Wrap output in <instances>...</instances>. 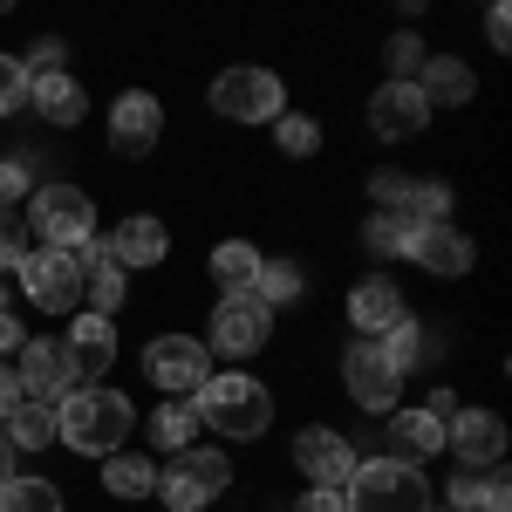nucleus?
Returning <instances> with one entry per match:
<instances>
[{
	"mask_svg": "<svg viewBox=\"0 0 512 512\" xmlns=\"http://www.w3.org/2000/svg\"><path fill=\"white\" fill-rule=\"evenodd\" d=\"M130 424H137L130 396L103 390V383H76V390L55 403V444H69L82 458H117Z\"/></svg>",
	"mask_w": 512,
	"mask_h": 512,
	"instance_id": "obj_1",
	"label": "nucleus"
},
{
	"mask_svg": "<svg viewBox=\"0 0 512 512\" xmlns=\"http://www.w3.org/2000/svg\"><path fill=\"white\" fill-rule=\"evenodd\" d=\"M198 424L219 437H239V444H253V437H267V424H274V396H267V383H253V376H205V390L192 396Z\"/></svg>",
	"mask_w": 512,
	"mask_h": 512,
	"instance_id": "obj_2",
	"label": "nucleus"
},
{
	"mask_svg": "<svg viewBox=\"0 0 512 512\" xmlns=\"http://www.w3.org/2000/svg\"><path fill=\"white\" fill-rule=\"evenodd\" d=\"M342 499H349V512H431V478L396 458H369V465H355Z\"/></svg>",
	"mask_w": 512,
	"mask_h": 512,
	"instance_id": "obj_3",
	"label": "nucleus"
},
{
	"mask_svg": "<svg viewBox=\"0 0 512 512\" xmlns=\"http://www.w3.org/2000/svg\"><path fill=\"white\" fill-rule=\"evenodd\" d=\"M21 219H28V233H35L41 246H55V253H82V246L96 239V205H89L82 185H41L35 205H28Z\"/></svg>",
	"mask_w": 512,
	"mask_h": 512,
	"instance_id": "obj_4",
	"label": "nucleus"
},
{
	"mask_svg": "<svg viewBox=\"0 0 512 512\" xmlns=\"http://www.w3.org/2000/svg\"><path fill=\"white\" fill-rule=\"evenodd\" d=\"M14 274H21V294L35 301L41 315H82V260H76V253L35 246Z\"/></svg>",
	"mask_w": 512,
	"mask_h": 512,
	"instance_id": "obj_5",
	"label": "nucleus"
},
{
	"mask_svg": "<svg viewBox=\"0 0 512 512\" xmlns=\"http://www.w3.org/2000/svg\"><path fill=\"white\" fill-rule=\"evenodd\" d=\"M233 485V465H226V451H178L171 458V472H158V499L171 512H198V506H212L219 492Z\"/></svg>",
	"mask_w": 512,
	"mask_h": 512,
	"instance_id": "obj_6",
	"label": "nucleus"
},
{
	"mask_svg": "<svg viewBox=\"0 0 512 512\" xmlns=\"http://www.w3.org/2000/svg\"><path fill=\"white\" fill-rule=\"evenodd\" d=\"M212 110L226 123H280L287 117V89L274 69H226L212 82Z\"/></svg>",
	"mask_w": 512,
	"mask_h": 512,
	"instance_id": "obj_7",
	"label": "nucleus"
},
{
	"mask_svg": "<svg viewBox=\"0 0 512 512\" xmlns=\"http://www.w3.org/2000/svg\"><path fill=\"white\" fill-rule=\"evenodd\" d=\"M342 383H349V403H355V410L390 417L396 396H403V369L383 355V342H362V335H355L349 355H342Z\"/></svg>",
	"mask_w": 512,
	"mask_h": 512,
	"instance_id": "obj_8",
	"label": "nucleus"
},
{
	"mask_svg": "<svg viewBox=\"0 0 512 512\" xmlns=\"http://www.w3.org/2000/svg\"><path fill=\"white\" fill-rule=\"evenodd\" d=\"M144 376H151L164 396H198L205 376H212V349H205L198 335H158V342L144 349Z\"/></svg>",
	"mask_w": 512,
	"mask_h": 512,
	"instance_id": "obj_9",
	"label": "nucleus"
},
{
	"mask_svg": "<svg viewBox=\"0 0 512 512\" xmlns=\"http://www.w3.org/2000/svg\"><path fill=\"white\" fill-rule=\"evenodd\" d=\"M267 335H274V308H267L260 294H226V301L212 308V342H205V349L260 355V349H267Z\"/></svg>",
	"mask_w": 512,
	"mask_h": 512,
	"instance_id": "obj_10",
	"label": "nucleus"
},
{
	"mask_svg": "<svg viewBox=\"0 0 512 512\" xmlns=\"http://www.w3.org/2000/svg\"><path fill=\"white\" fill-rule=\"evenodd\" d=\"M14 376H21V403H62V396L76 390V369H69V349L62 342H21V355H14Z\"/></svg>",
	"mask_w": 512,
	"mask_h": 512,
	"instance_id": "obj_11",
	"label": "nucleus"
},
{
	"mask_svg": "<svg viewBox=\"0 0 512 512\" xmlns=\"http://www.w3.org/2000/svg\"><path fill=\"white\" fill-rule=\"evenodd\" d=\"M164 137V103L151 89H123L117 110H110V151L117 158H151Z\"/></svg>",
	"mask_w": 512,
	"mask_h": 512,
	"instance_id": "obj_12",
	"label": "nucleus"
},
{
	"mask_svg": "<svg viewBox=\"0 0 512 512\" xmlns=\"http://www.w3.org/2000/svg\"><path fill=\"white\" fill-rule=\"evenodd\" d=\"M444 451H458L465 472H492L506 458V417L499 410H458L444 424Z\"/></svg>",
	"mask_w": 512,
	"mask_h": 512,
	"instance_id": "obj_13",
	"label": "nucleus"
},
{
	"mask_svg": "<svg viewBox=\"0 0 512 512\" xmlns=\"http://www.w3.org/2000/svg\"><path fill=\"white\" fill-rule=\"evenodd\" d=\"M424 123H431V103H424L417 82H383V89L369 96V130H376L383 144H410Z\"/></svg>",
	"mask_w": 512,
	"mask_h": 512,
	"instance_id": "obj_14",
	"label": "nucleus"
},
{
	"mask_svg": "<svg viewBox=\"0 0 512 512\" xmlns=\"http://www.w3.org/2000/svg\"><path fill=\"white\" fill-rule=\"evenodd\" d=\"M294 465H301V478H315V485H349L355 478V451H349L342 431L301 424V437H294Z\"/></svg>",
	"mask_w": 512,
	"mask_h": 512,
	"instance_id": "obj_15",
	"label": "nucleus"
},
{
	"mask_svg": "<svg viewBox=\"0 0 512 512\" xmlns=\"http://www.w3.org/2000/svg\"><path fill=\"white\" fill-rule=\"evenodd\" d=\"M62 349H69L76 383H103V376H110V362H117V321L76 315V321H69V335H62Z\"/></svg>",
	"mask_w": 512,
	"mask_h": 512,
	"instance_id": "obj_16",
	"label": "nucleus"
},
{
	"mask_svg": "<svg viewBox=\"0 0 512 512\" xmlns=\"http://www.w3.org/2000/svg\"><path fill=\"white\" fill-rule=\"evenodd\" d=\"M410 260L424 267V274H437V280H458V274H472V239L458 233L451 219H437V226H417V239H410Z\"/></svg>",
	"mask_w": 512,
	"mask_h": 512,
	"instance_id": "obj_17",
	"label": "nucleus"
},
{
	"mask_svg": "<svg viewBox=\"0 0 512 512\" xmlns=\"http://www.w3.org/2000/svg\"><path fill=\"white\" fill-rule=\"evenodd\" d=\"M164 253H171V233H164L158 212H130L117 226V239H110V260H117L123 274H137V267H158Z\"/></svg>",
	"mask_w": 512,
	"mask_h": 512,
	"instance_id": "obj_18",
	"label": "nucleus"
},
{
	"mask_svg": "<svg viewBox=\"0 0 512 512\" xmlns=\"http://www.w3.org/2000/svg\"><path fill=\"white\" fill-rule=\"evenodd\" d=\"M390 458L396 465H417L424 472V458H437L444 451V424H437L431 410H390Z\"/></svg>",
	"mask_w": 512,
	"mask_h": 512,
	"instance_id": "obj_19",
	"label": "nucleus"
},
{
	"mask_svg": "<svg viewBox=\"0 0 512 512\" xmlns=\"http://www.w3.org/2000/svg\"><path fill=\"white\" fill-rule=\"evenodd\" d=\"M76 260H82V294H89V315L110 321L123 308V267L110 260V246H103V239H89Z\"/></svg>",
	"mask_w": 512,
	"mask_h": 512,
	"instance_id": "obj_20",
	"label": "nucleus"
},
{
	"mask_svg": "<svg viewBox=\"0 0 512 512\" xmlns=\"http://www.w3.org/2000/svg\"><path fill=\"white\" fill-rule=\"evenodd\" d=\"M349 321L362 328V342H383L396 321H403V294H396L390 280H362L349 294Z\"/></svg>",
	"mask_w": 512,
	"mask_h": 512,
	"instance_id": "obj_21",
	"label": "nucleus"
},
{
	"mask_svg": "<svg viewBox=\"0 0 512 512\" xmlns=\"http://www.w3.org/2000/svg\"><path fill=\"white\" fill-rule=\"evenodd\" d=\"M417 89H424V103H472V69L458 62V55H424V69H417Z\"/></svg>",
	"mask_w": 512,
	"mask_h": 512,
	"instance_id": "obj_22",
	"label": "nucleus"
},
{
	"mask_svg": "<svg viewBox=\"0 0 512 512\" xmlns=\"http://www.w3.org/2000/svg\"><path fill=\"white\" fill-rule=\"evenodd\" d=\"M28 96H35V110L55 123V130L82 123V110H89V96H82L76 76H35V82H28Z\"/></svg>",
	"mask_w": 512,
	"mask_h": 512,
	"instance_id": "obj_23",
	"label": "nucleus"
},
{
	"mask_svg": "<svg viewBox=\"0 0 512 512\" xmlns=\"http://www.w3.org/2000/svg\"><path fill=\"white\" fill-rule=\"evenodd\" d=\"M260 260H267V253H260L253 239H219V246H212V280H219L226 294H253Z\"/></svg>",
	"mask_w": 512,
	"mask_h": 512,
	"instance_id": "obj_24",
	"label": "nucleus"
},
{
	"mask_svg": "<svg viewBox=\"0 0 512 512\" xmlns=\"http://www.w3.org/2000/svg\"><path fill=\"white\" fill-rule=\"evenodd\" d=\"M451 512H512L506 472H499V465H492V472H458V485H451Z\"/></svg>",
	"mask_w": 512,
	"mask_h": 512,
	"instance_id": "obj_25",
	"label": "nucleus"
},
{
	"mask_svg": "<svg viewBox=\"0 0 512 512\" xmlns=\"http://www.w3.org/2000/svg\"><path fill=\"white\" fill-rule=\"evenodd\" d=\"M103 492L110 499H144V492H158V465L137 458V451H117V458H103Z\"/></svg>",
	"mask_w": 512,
	"mask_h": 512,
	"instance_id": "obj_26",
	"label": "nucleus"
},
{
	"mask_svg": "<svg viewBox=\"0 0 512 512\" xmlns=\"http://www.w3.org/2000/svg\"><path fill=\"white\" fill-rule=\"evenodd\" d=\"M192 437H198V410L185 403V396H164L158 417H151V444L178 458V451H192Z\"/></svg>",
	"mask_w": 512,
	"mask_h": 512,
	"instance_id": "obj_27",
	"label": "nucleus"
},
{
	"mask_svg": "<svg viewBox=\"0 0 512 512\" xmlns=\"http://www.w3.org/2000/svg\"><path fill=\"white\" fill-rule=\"evenodd\" d=\"M253 294H260L267 308H287V301H301V294H308V274H301V260H260V280H253Z\"/></svg>",
	"mask_w": 512,
	"mask_h": 512,
	"instance_id": "obj_28",
	"label": "nucleus"
},
{
	"mask_svg": "<svg viewBox=\"0 0 512 512\" xmlns=\"http://www.w3.org/2000/svg\"><path fill=\"white\" fill-rule=\"evenodd\" d=\"M410 239H417V219H403V212H376L362 226V246L383 253V260H410Z\"/></svg>",
	"mask_w": 512,
	"mask_h": 512,
	"instance_id": "obj_29",
	"label": "nucleus"
},
{
	"mask_svg": "<svg viewBox=\"0 0 512 512\" xmlns=\"http://www.w3.org/2000/svg\"><path fill=\"white\" fill-rule=\"evenodd\" d=\"M7 444H14V451H48V444H55V410H48V403H21V410L7 417Z\"/></svg>",
	"mask_w": 512,
	"mask_h": 512,
	"instance_id": "obj_30",
	"label": "nucleus"
},
{
	"mask_svg": "<svg viewBox=\"0 0 512 512\" xmlns=\"http://www.w3.org/2000/svg\"><path fill=\"white\" fill-rule=\"evenodd\" d=\"M0 512H62V485H48V478H7L0 485Z\"/></svg>",
	"mask_w": 512,
	"mask_h": 512,
	"instance_id": "obj_31",
	"label": "nucleus"
},
{
	"mask_svg": "<svg viewBox=\"0 0 512 512\" xmlns=\"http://www.w3.org/2000/svg\"><path fill=\"white\" fill-rule=\"evenodd\" d=\"M383 355H390L396 369L410 376V369H417V362L431 355V342H424V328H417V321L403 315V321H396V328H390V335H383Z\"/></svg>",
	"mask_w": 512,
	"mask_h": 512,
	"instance_id": "obj_32",
	"label": "nucleus"
},
{
	"mask_svg": "<svg viewBox=\"0 0 512 512\" xmlns=\"http://www.w3.org/2000/svg\"><path fill=\"white\" fill-rule=\"evenodd\" d=\"M28 253H35V233H28V219H21V212H0V274H14Z\"/></svg>",
	"mask_w": 512,
	"mask_h": 512,
	"instance_id": "obj_33",
	"label": "nucleus"
},
{
	"mask_svg": "<svg viewBox=\"0 0 512 512\" xmlns=\"http://www.w3.org/2000/svg\"><path fill=\"white\" fill-rule=\"evenodd\" d=\"M280 151H287V158H315L321 151V123L315 117H280Z\"/></svg>",
	"mask_w": 512,
	"mask_h": 512,
	"instance_id": "obj_34",
	"label": "nucleus"
},
{
	"mask_svg": "<svg viewBox=\"0 0 512 512\" xmlns=\"http://www.w3.org/2000/svg\"><path fill=\"white\" fill-rule=\"evenodd\" d=\"M28 103V62L21 55H0V117H14Z\"/></svg>",
	"mask_w": 512,
	"mask_h": 512,
	"instance_id": "obj_35",
	"label": "nucleus"
},
{
	"mask_svg": "<svg viewBox=\"0 0 512 512\" xmlns=\"http://www.w3.org/2000/svg\"><path fill=\"white\" fill-rule=\"evenodd\" d=\"M390 69H396V82H417V69H424V41L417 35H390Z\"/></svg>",
	"mask_w": 512,
	"mask_h": 512,
	"instance_id": "obj_36",
	"label": "nucleus"
},
{
	"mask_svg": "<svg viewBox=\"0 0 512 512\" xmlns=\"http://www.w3.org/2000/svg\"><path fill=\"white\" fill-rule=\"evenodd\" d=\"M21 192H28V158H0V212H14Z\"/></svg>",
	"mask_w": 512,
	"mask_h": 512,
	"instance_id": "obj_37",
	"label": "nucleus"
},
{
	"mask_svg": "<svg viewBox=\"0 0 512 512\" xmlns=\"http://www.w3.org/2000/svg\"><path fill=\"white\" fill-rule=\"evenodd\" d=\"M28 55H35V76H62V35H41ZM35 76H28V82H35Z\"/></svg>",
	"mask_w": 512,
	"mask_h": 512,
	"instance_id": "obj_38",
	"label": "nucleus"
},
{
	"mask_svg": "<svg viewBox=\"0 0 512 512\" xmlns=\"http://www.w3.org/2000/svg\"><path fill=\"white\" fill-rule=\"evenodd\" d=\"M294 512H349V499H342V485H315V492H301Z\"/></svg>",
	"mask_w": 512,
	"mask_h": 512,
	"instance_id": "obj_39",
	"label": "nucleus"
},
{
	"mask_svg": "<svg viewBox=\"0 0 512 512\" xmlns=\"http://www.w3.org/2000/svg\"><path fill=\"white\" fill-rule=\"evenodd\" d=\"M485 41H492L499 55L512 48V14H506V7H492V14H485Z\"/></svg>",
	"mask_w": 512,
	"mask_h": 512,
	"instance_id": "obj_40",
	"label": "nucleus"
},
{
	"mask_svg": "<svg viewBox=\"0 0 512 512\" xmlns=\"http://www.w3.org/2000/svg\"><path fill=\"white\" fill-rule=\"evenodd\" d=\"M14 410H21V376L0 362V417H14Z\"/></svg>",
	"mask_w": 512,
	"mask_h": 512,
	"instance_id": "obj_41",
	"label": "nucleus"
},
{
	"mask_svg": "<svg viewBox=\"0 0 512 512\" xmlns=\"http://www.w3.org/2000/svg\"><path fill=\"white\" fill-rule=\"evenodd\" d=\"M21 342H28V335H21V321L0 315V355H21Z\"/></svg>",
	"mask_w": 512,
	"mask_h": 512,
	"instance_id": "obj_42",
	"label": "nucleus"
},
{
	"mask_svg": "<svg viewBox=\"0 0 512 512\" xmlns=\"http://www.w3.org/2000/svg\"><path fill=\"white\" fill-rule=\"evenodd\" d=\"M424 410H431L437 424H451V417H458V396H451V390H431V403H424Z\"/></svg>",
	"mask_w": 512,
	"mask_h": 512,
	"instance_id": "obj_43",
	"label": "nucleus"
},
{
	"mask_svg": "<svg viewBox=\"0 0 512 512\" xmlns=\"http://www.w3.org/2000/svg\"><path fill=\"white\" fill-rule=\"evenodd\" d=\"M14 478V444H7V431H0V485Z\"/></svg>",
	"mask_w": 512,
	"mask_h": 512,
	"instance_id": "obj_44",
	"label": "nucleus"
},
{
	"mask_svg": "<svg viewBox=\"0 0 512 512\" xmlns=\"http://www.w3.org/2000/svg\"><path fill=\"white\" fill-rule=\"evenodd\" d=\"M0 315H7V287H0Z\"/></svg>",
	"mask_w": 512,
	"mask_h": 512,
	"instance_id": "obj_45",
	"label": "nucleus"
},
{
	"mask_svg": "<svg viewBox=\"0 0 512 512\" xmlns=\"http://www.w3.org/2000/svg\"><path fill=\"white\" fill-rule=\"evenodd\" d=\"M431 512H437V506H431ZM444 512H451V506H444Z\"/></svg>",
	"mask_w": 512,
	"mask_h": 512,
	"instance_id": "obj_46",
	"label": "nucleus"
}]
</instances>
